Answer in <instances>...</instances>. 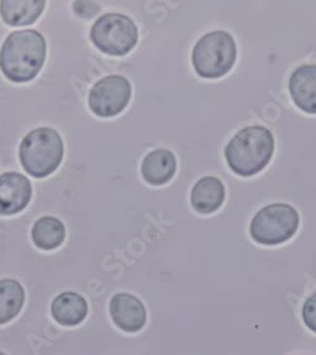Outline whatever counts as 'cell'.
Segmentation results:
<instances>
[{"label":"cell","mask_w":316,"mask_h":355,"mask_svg":"<svg viewBox=\"0 0 316 355\" xmlns=\"http://www.w3.org/2000/svg\"><path fill=\"white\" fill-rule=\"evenodd\" d=\"M64 141L55 129L37 128L23 138L19 161L24 171L35 178H49L64 159Z\"/></svg>","instance_id":"3957f363"},{"label":"cell","mask_w":316,"mask_h":355,"mask_svg":"<svg viewBox=\"0 0 316 355\" xmlns=\"http://www.w3.org/2000/svg\"><path fill=\"white\" fill-rule=\"evenodd\" d=\"M26 292L22 284L12 278L0 279V325L15 319L22 311Z\"/></svg>","instance_id":"9a60e30c"},{"label":"cell","mask_w":316,"mask_h":355,"mask_svg":"<svg viewBox=\"0 0 316 355\" xmlns=\"http://www.w3.org/2000/svg\"><path fill=\"white\" fill-rule=\"evenodd\" d=\"M302 320L311 331L316 333V292L302 306Z\"/></svg>","instance_id":"e0dca14e"},{"label":"cell","mask_w":316,"mask_h":355,"mask_svg":"<svg viewBox=\"0 0 316 355\" xmlns=\"http://www.w3.org/2000/svg\"><path fill=\"white\" fill-rule=\"evenodd\" d=\"M109 313L115 327L128 334H134L143 329L147 313L142 301L132 293H115L109 304Z\"/></svg>","instance_id":"ba28073f"},{"label":"cell","mask_w":316,"mask_h":355,"mask_svg":"<svg viewBox=\"0 0 316 355\" xmlns=\"http://www.w3.org/2000/svg\"><path fill=\"white\" fill-rule=\"evenodd\" d=\"M295 105L302 112L316 114V64H304L295 70L288 84Z\"/></svg>","instance_id":"30bf717a"},{"label":"cell","mask_w":316,"mask_h":355,"mask_svg":"<svg viewBox=\"0 0 316 355\" xmlns=\"http://www.w3.org/2000/svg\"><path fill=\"white\" fill-rule=\"evenodd\" d=\"M46 0H0V15L10 27L30 26L41 17Z\"/></svg>","instance_id":"4fadbf2b"},{"label":"cell","mask_w":316,"mask_h":355,"mask_svg":"<svg viewBox=\"0 0 316 355\" xmlns=\"http://www.w3.org/2000/svg\"><path fill=\"white\" fill-rule=\"evenodd\" d=\"M132 85L122 75L101 78L89 93V107L96 116L112 118L122 113L130 104Z\"/></svg>","instance_id":"52a82bcc"},{"label":"cell","mask_w":316,"mask_h":355,"mask_svg":"<svg viewBox=\"0 0 316 355\" xmlns=\"http://www.w3.org/2000/svg\"><path fill=\"white\" fill-rule=\"evenodd\" d=\"M87 300L78 292H64L53 300L51 315L62 327H78L87 319Z\"/></svg>","instance_id":"7c38bea8"},{"label":"cell","mask_w":316,"mask_h":355,"mask_svg":"<svg viewBox=\"0 0 316 355\" xmlns=\"http://www.w3.org/2000/svg\"><path fill=\"white\" fill-rule=\"evenodd\" d=\"M46 55V40L38 31H15L0 49V71L15 84L29 83L42 70Z\"/></svg>","instance_id":"6da1fadb"},{"label":"cell","mask_w":316,"mask_h":355,"mask_svg":"<svg viewBox=\"0 0 316 355\" xmlns=\"http://www.w3.org/2000/svg\"><path fill=\"white\" fill-rule=\"evenodd\" d=\"M141 172L146 182H148L150 185H165L175 176L176 158L170 150H153L144 157Z\"/></svg>","instance_id":"5bb4252c"},{"label":"cell","mask_w":316,"mask_h":355,"mask_svg":"<svg viewBox=\"0 0 316 355\" xmlns=\"http://www.w3.org/2000/svg\"><path fill=\"white\" fill-rule=\"evenodd\" d=\"M300 216L288 204H272L261 209L252 219L249 233L262 245H279L290 241L297 232Z\"/></svg>","instance_id":"5b68a950"},{"label":"cell","mask_w":316,"mask_h":355,"mask_svg":"<svg viewBox=\"0 0 316 355\" xmlns=\"http://www.w3.org/2000/svg\"><path fill=\"white\" fill-rule=\"evenodd\" d=\"M237 60V44L225 31H213L195 44L191 62L202 78H223L233 69Z\"/></svg>","instance_id":"277c9868"},{"label":"cell","mask_w":316,"mask_h":355,"mask_svg":"<svg viewBox=\"0 0 316 355\" xmlns=\"http://www.w3.org/2000/svg\"><path fill=\"white\" fill-rule=\"evenodd\" d=\"M274 152V138L262 125H251L240 129L234 135L224 155L230 170L238 176L251 178L270 164Z\"/></svg>","instance_id":"7a4b0ae2"},{"label":"cell","mask_w":316,"mask_h":355,"mask_svg":"<svg viewBox=\"0 0 316 355\" xmlns=\"http://www.w3.org/2000/svg\"><path fill=\"white\" fill-rule=\"evenodd\" d=\"M191 206L196 213L208 215L218 211L225 200V187L219 178H202L195 184L191 191Z\"/></svg>","instance_id":"8fae6325"},{"label":"cell","mask_w":316,"mask_h":355,"mask_svg":"<svg viewBox=\"0 0 316 355\" xmlns=\"http://www.w3.org/2000/svg\"><path fill=\"white\" fill-rule=\"evenodd\" d=\"M65 236L64 223L55 216H44L32 227V241L37 248L42 250H53L61 247Z\"/></svg>","instance_id":"2e32d148"},{"label":"cell","mask_w":316,"mask_h":355,"mask_svg":"<svg viewBox=\"0 0 316 355\" xmlns=\"http://www.w3.org/2000/svg\"><path fill=\"white\" fill-rule=\"evenodd\" d=\"M32 199L28 178L18 172L0 175V215L10 216L23 211Z\"/></svg>","instance_id":"9c48e42d"},{"label":"cell","mask_w":316,"mask_h":355,"mask_svg":"<svg viewBox=\"0 0 316 355\" xmlns=\"http://www.w3.org/2000/svg\"><path fill=\"white\" fill-rule=\"evenodd\" d=\"M138 28L128 15L107 13L98 18L90 31V40L98 50L109 56H125L138 42Z\"/></svg>","instance_id":"8992f818"},{"label":"cell","mask_w":316,"mask_h":355,"mask_svg":"<svg viewBox=\"0 0 316 355\" xmlns=\"http://www.w3.org/2000/svg\"><path fill=\"white\" fill-rule=\"evenodd\" d=\"M73 12L81 18H93L99 12V6L94 0H76L73 3Z\"/></svg>","instance_id":"ac0fdd59"}]
</instances>
